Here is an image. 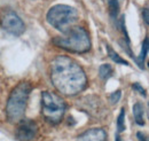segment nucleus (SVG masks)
I'll return each mask as SVG.
<instances>
[{
  "label": "nucleus",
  "mask_w": 149,
  "mask_h": 141,
  "mask_svg": "<svg viewBox=\"0 0 149 141\" xmlns=\"http://www.w3.org/2000/svg\"><path fill=\"white\" fill-rule=\"evenodd\" d=\"M51 80L63 95L74 96L83 92L87 85V77L83 68L69 56H57L51 63Z\"/></svg>",
  "instance_id": "f257e3e1"
},
{
  "label": "nucleus",
  "mask_w": 149,
  "mask_h": 141,
  "mask_svg": "<svg viewBox=\"0 0 149 141\" xmlns=\"http://www.w3.org/2000/svg\"><path fill=\"white\" fill-rule=\"evenodd\" d=\"M31 91L32 85L26 80L19 83L12 89L6 105V116L9 122L17 123L23 118Z\"/></svg>",
  "instance_id": "f03ea898"
},
{
  "label": "nucleus",
  "mask_w": 149,
  "mask_h": 141,
  "mask_svg": "<svg viewBox=\"0 0 149 141\" xmlns=\"http://www.w3.org/2000/svg\"><path fill=\"white\" fill-rule=\"evenodd\" d=\"M53 44L65 51L78 54L86 53L91 48L90 36L81 27H74L63 34V36L55 37L53 39Z\"/></svg>",
  "instance_id": "7ed1b4c3"
},
{
  "label": "nucleus",
  "mask_w": 149,
  "mask_h": 141,
  "mask_svg": "<svg viewBox=\"0 0 149 141\" xmlns=\"http://www.w3.org/2000/svg\"><path fill=\"white\" fill-rule=\"evenodd\" d=\"M77 9L68 5H55L47 13V22L55 28L56 30L65 34L68 30L74 28L76 22L78 21Z\"/></svg>",
  "instance_id": "20e7f679"
},
{
  "label": "nucleus",
  "mask_w": 149,
  "mask_h": 141,
  "mask_svg": "<svg viewBox=\"0 0 149 141\" xmlns=\"http://www.w3.org/2000/svg\"><path fill=\"white\" fill-rule=\"evenodd\" d=\"M65 101L57 94L45 91L41 93V115L49 124L61 123L65 114Z\"/></svg>",
  "instance_id": "39448f33"
},
{
  "label": "nucleus",
  "mask_w": 149,
  "mask_h": 141,
  "mask_svg": "<svg viewBox=\"0 0 149 141\" xmlns=\"http://www.w3.org/2000/svg\"><path fill=\"white\" fill-rule=\"evenodd\" d=\"M1 25L6 32L13 36H21L25 30V25L23 21L14 12H9L3 15L1 20Z\"/></svg>",
  "instance_id": "423d86ee"
},
{
  "label": "nucleus",
  "mask_w": 149,
  "mask_h": 141,
  "mask_svg": "<svg viewBox=\"0 0 149 141\" xmlns=\"http://www.w3.org/2000/svg\"><path fill=\"white\" fill-rule=\"evenodd\" d=\"M16 138L19 141H31L38 134V126L33 121L21 119L16 128Z\"/></svg>",
  "instance_id": "0eeeda50"
},
{
  "label": "nucleus",
  "mask_w": 149,
  "mask_h": 141,
  "mask_svg": "<svg viewBox=\"0 0 149 141\" xmlns=\"http://www.w3.org/2000/svg\"><path fill=\"white\" fill-rule=\"evenodd\" d=\"M77 141H107V134L103 128H91L80 134Z\"/></svg>",
  "instance_id": "6e6552de"
},
{
  "label": "nucleus",
  "mask_w": 149,
  "mask_h": 141,
  "mask_svg": "<svg viewBox=\"0 0 149 141\" xmlns=\"http://www.w3.org/2000/svg\"><path fill=\"white\" fill-rule=\"evenodd\" d=\"M145 108L141 103H135L133 107V117H134V121L135 123L140 126H143L145 125Z\"/></svg>",
  "instance_id": "1a4fd4ad"
},
{
  "label": "nucleus",
  "mask_w": 149,
  "mask_h": 141,
  "mask_svg": "<svg viewBox=\"0 0 149 141\" xmlns=\"http://www.w3.org/2000/svg\"><path fill=\"white\" fill-rule=\"evenodd\" d=\"M147 53H148V38L145 39V41H143V44H142V48H141L140 55H139V57L136 59V63L139 64V67H140L141 69H145V60H146Z\"/></svg>",
  "instance_id": "9d476101"
},
{
  "label": "nucleus",
  "mask_w": 149,
  "mask_h": 141,
  "mask_svg": "<svg viewBox=\"0 0 149 141\" xmlns=\"http://www.w3.org/2000/svg\"><path fill=\"white\" fill-rule=\"evenodd\" d=\"M112 73H113V70H112V67L110 64H102L99 69V75L103 80L109 79L112 76Z\"/></svg>",
  "instance_id": "9b49d317"
},
{
  "label": "nucleus",
  "mask_w": 149,
  "mask_h": 141,
  "mask_svg": "<svg viewBox=\"0 0 149 141\" xmlns=\"http://www.w3.org/2000/svg\"><path fill=\"white\" fill-rule=\"evenodd\" d=\"M107 51H108V55H109V57L111 59L113 62H116V63H119V64H123V66H129V62L126 61V60H124V59H122L118 54L116 53L113 50H112L110 46H107Z\"/></svg>",
  "instance_id": "f8f14e48"
},
{
  "label": "nucleus",
  "mask_w": 149,
  "mask_h": 141,
  "mask_svg": "<svg viewBox=\"0 0 149 141\" xmlns=\"http://www.w3.org/2000/svg\"><path fill=\"white\" fill-rule=\"evenodd\" d=\"M108 9H109V14L111 17H117V15L119 13V0H109L108 1Z\"/></svg>",
  "instance_id": "ddd939ff"
},
{
  "label": "nucleus",
  "mask_w": 149,
  "mask_h": 141,
  "mask_svg": "<svg viewBox=\"0 0 149 141\" xmlns=\"http://www.w3.org/2000/svg\"><path fill=\"white\" fill-rule=\"evenodd\" d=\"M125 110L124 108L120 109L119 116L117 118V133H122L125 131Z\"/></svg>",
  "instance_id": "4468645a"
},
{
  "label": "nucleus",
  "mask_w": 149,
  "mask_h": 141,
  "mask_svg": "<svg viewBox=\"0 0 149 141\" xmlns=\"http://www.w3.org/2000/svg\"><path fill=\"white\" fill-rule=\"evenodd\" d=\"M120 96H122V91L118 89V91L113 92L111 95H110V102H111V103H117V102L119 101Z\"/></svg>",
  "instance_id": "2eb2a0df"
},
{
  "label": "nucleus",
  "mask_w": 149,
  "mask_h": 141,
  "mask_svg": "<svg viewBox=\"0 0 149 141\" xmlns=\"http://www.w3.org/2000/svg\"><path fill=\"white\" fill-rule=\"evenodd\" d=\"M132 87H133V89H135V91H138L142 96H146V91H145V88L142 87L140 84H138V83H135V84H133L132 85Z\"/></svg>",
  "instance_id": "dca6fc26"
},
{
  "label": "nucleus",
  "mask_w": 149,
  "mask_h": 141,
  "mask_svg": "<svg viewBox=\"0 0 149 141\" xmlns=\"http://www.w3.org/2000/svg\"><path fill=\"white\" fill-rule=\"evenodd\" d=\"M136 137H138V139L140 141H148V137H147L143 132H138Z\"/></svg>",
  "instance_id": "f3484780"
},
{
  "label": "nucleus",
  "mask_w": 149,
  "mask_h": 141,
  "mask_svg": "<svg viewBox=\"0 0 149 141\" xmlns=\"http://www.w3.org/2000/svg\"><path fill=\"white\" fill-rule=\"evenodd\" d=\"M142 16L145 18V23L148 25L149 23V18H148V8H145L143 9V12H142Z\"/></svg>",
  "instance_id": "a211bd4d"
},
{
  "label": "nucleus",
  "mask_w": 149,
  "mask_h": 141,
  "mask_svg": "<svg viewBox=\"0 0 149 141\" xmlns=\"http://www.w3.org/2000/svg\"><path fill=\"white\" fill-rule=\"evenodd\" d=\"M115 141H122V139H120V137H119V133H117V134H116V138H115Z\"/></svg>",
  "instance_id": "6ab92c4d"
}]
</instances>
